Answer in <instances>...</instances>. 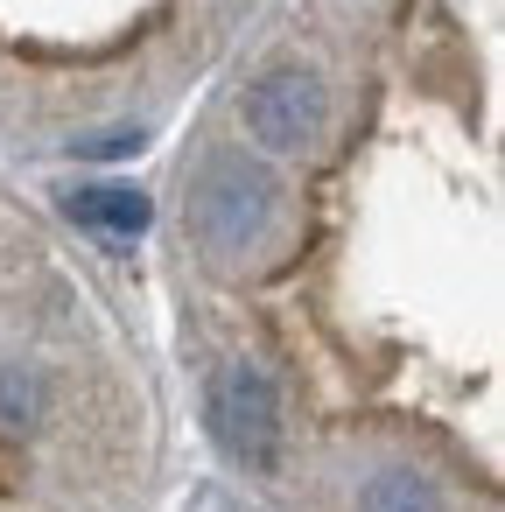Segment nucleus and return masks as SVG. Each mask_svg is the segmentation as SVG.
<instances>
[{
	"label": "nucleus",
	"instance_id": "obj_6",
	"mask_svg": "<svg viewBox=\"0 0 505 512\" xmlns=\"http://www.w3.org/2000/svg\"><path fill=\"white\" fill-rule=\"evenodd\" d=\"M141 148V127H120V134H92V141H78V155H134Z\"/></svg>",
	"mask_w": 505,
	"mask_h": 512
},
{
	"label": "nucleus",
	"instance_id": "obj_3",
	"mask_svg": "<svg viewBox=\"0 0 505 512\" xmlns=\"http://www.w3.org/2000/svg\"><path fill=\"white\" fill-rule=\"evenodd\" d=\"M330 120V99H323V78L302 71V64H281L267 78H253L246 92V134L267 148V155H302Z\"/></svg>",
	"mask_w": 505,
	"mask_h": 512
},
{
	"label": "nucleus",
	"instance_id": "obj_5",
	"mask_svg": "<svg viewBox=\"0 0 505 512\" xmlns=\"http://www.w3.org/2000/svg\"><path fill=\"white\" fill-rule=\"evenodd\" d=\"M358 512H435V484L414 470H379L358 498Z\"/></svg>",
	"mask_w": 505,
	"mask_h": 512
},
{
	"label": "nucleus",
	"instance_id": "obj_1",
	"mask_svg": "<svg viewBox=\"0 0 505 512\" xmlns=\"http://www.w3.org/2000/svg\"><path fill=\"white\" fill-rule=\"evenodd\" d=\"M211 435L246 470L281 463V400H274V379L260 365H225L211 379Z\"/></svg>",
	"mask_w": 505,
	"mask_h": 512
},
{
	"label": "nucleus",
	"instance_id": "obj_2",
	"mask_svg": "<svg viewBox=\"0 0 505 512\" xmlns=\"http://www.w3.org/2000/svg\"><path fill=\"white\" fill-rule=\"evenodd\" d=\"M274 218V176L246 155H218L197 183V232L218 253H246Z\"/></svg>",
	"mask_w": 505,
	"mask_h": 512
},
{
	"label": "nucleus",
	"instance_id": "obj_4",
	"mask_svg": "<svg viewBox=\"0 0 505 512\" xmlns=\"http://www.w3.org/2000/svg\"><path fill=\"white\" fill-rule=\"evenodd\" d=\"M64 211H71L85 232H99V239H141V232L155 225V204H148L141 190H127V183H85V190L64 197Z\"/></svg>",
	"mask_w": 505,
	"mask_h": 512
}]
</instances>
